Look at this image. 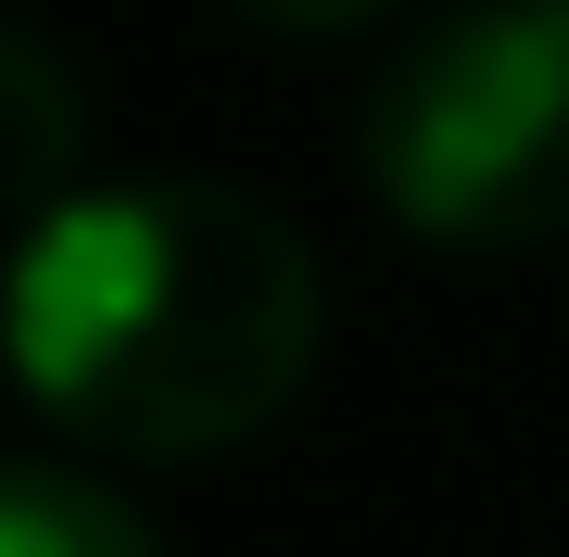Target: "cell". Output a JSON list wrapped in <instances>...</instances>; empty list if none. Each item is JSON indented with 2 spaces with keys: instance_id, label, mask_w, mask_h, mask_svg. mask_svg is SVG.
<instances>
[{
  "instance_id": "6da1fadb",
  "label": "cell",
  "mask_w": 569,
  "mask_h": 557,
  "mask_svg": "<svg viewBox=\"0 0 569 557\" xmlns=\"http://www.w3.org/2000/svg\"><path fill=\"white\" fill-rule=\"evenodd\" d=\"M317 253L241 178H89L0 241V380L89 456H228L317 380Z\"/></svg>"
},
{
  "instance_id": "7a4b0ae2",
  "label": "cell",
  "mask_w": 569,
  "mask_h": 557,
  "mask_svg": "<svg viewBox=\"0 0 569 557\" xmlns=\"http://www.w3.org/2000/svg\"><path fill=\"white\" fill-rule=\"evenodd\" d=\"M355 178L443 253L569 241V0H443L355 102Z\"/></svg>"
},
{
  "instance_id": "3957f363",
  "label": "cell",
  "mask_w": 569,
  "mask_h": 557,
  "mask_svg": "<svg viewBox=\"0 0 569 557\" xmlns=\"http://www.w3.org/2000/svg\"><path fill=\"white\" fill-rule=\"evenodd\" d=\"M63 190H89V89L51 26L0 13V241H26Z\"/></svg>"
},
{
  "instance_id": "277c9868",
  "label": "cell",
  "mask_w": 569,
  "mask_h": 557,
  "mask_svg": "<svg viewBox=\"0 0 569 557\" xmlns=\"http://www.w3.org/2000/svg\"><path fill=\"white\" fill-rule=\"evenodd\" d=\"M0 557H164V533L63 456H0Z\"/></svg>"
},
{
  "instance_id": "5b68a950",
  "label": "cell",
  "mask_w": 569,
  "mask_h": 557,
  "mask_svg": "<svg viewBox=\"0 0 569 557\" xmlns=\"http://www.w3.org/2000/svg\"><path fill=\"white\" fill-rule=\"evenodd\" d=\"M228 13H253V26H279V39H355V26H380V13H406V0H228Z\"/></svg>"
}]
</instances>
